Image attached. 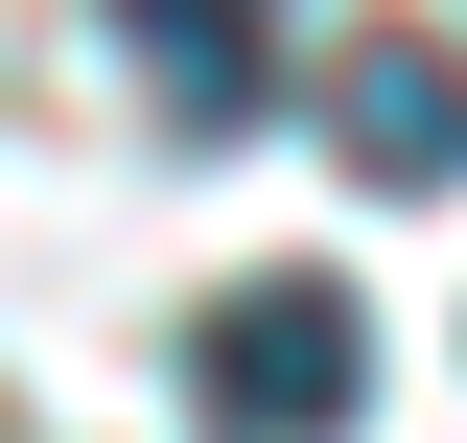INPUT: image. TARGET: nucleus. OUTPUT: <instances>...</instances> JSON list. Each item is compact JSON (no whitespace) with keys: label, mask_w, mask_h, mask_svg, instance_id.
<instances>
[{"label":"nucleus","mask_w":467,"mask_h":443,"mask_svg":"<svg viewBox=\"0 0 467 443\" xmlns=\"http://www.w3.org/2000/svg\"><path fill=\"white\" fill-rule=\"evenodd\" d=\"M327 164L350 187H467V47L444 24H350L327 47Z\"/></svg>","instance_id":"nucleus-2"},{"label":"nucleus","mask_w":467,"mask_h":443,"mask_svg":"<svg viewBox=\"0 0 467 443\" xmlns=\"http://www.w3.org/2000/svg\"><path fill=\"white\" fill-rule=\"evenodd\" d=\"M117 70H140L187 140H234V117H257V70H281V24H257V0H117Z\"/></svg>","instance_id":"nucleus-3"},{"label":"nucleus","mask_w":467,"mask_h":443,"mask_svg":"<svg viewBox=\"0 0 467 443\" xmlns=\"http://www.w3.org/2000/svg\"><path fill=\"white\" fill-rule=\"evenodd\" d=\"M350 397H374L350 280H234L211 327H187V420H211V443H327Z\"/></svg>","instance_id":"nucleus-1"}]
</instances>
